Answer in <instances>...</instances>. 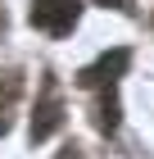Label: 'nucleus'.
Returning a JSON list of instances; mask_svg holds the SVG:
<instances>
[{"label":"nucleus","instance_id":"7ed1b4c3","mask_svg":"<svg viewBox=\"0 0 154 159\" xmlns=\"http://www.w3.org/2000/svg\"><path fill=\"white\" fill-rule=\"evenodd\" d=\"M127 68H131V50H127V46L104 50L91 68H82V73H77V86H86V91H95V86H113Z\"/></svg>","mask_w":154,"mask_h":159},{"label":"nucleus","instance_id":"f03ea898","mask_svg":"<svg viewBox=\"0 0 154 159\" xmlns=\"http://www.w3.org/2000/svg\"><path fill=\"white\" fill-rule=\"evenodd\" d=\"M27 18H32V27L50 32V37H68L77 27V0H32Z\"/></svg>","mask_w":154,"mask_h":159},{"label":"nucleus","instance_id":"0eeeda50","mask_svg":"<svg viewBox=\"0 0 154 159\" xmlns=\"http://www.w3.org/2000/svg\"><path fill=\"white\" fill-rule=\"evenodd\" d=\"M150 23H154V18H150Z\"/></svg>","mask_w":154,"mask_h":159},{"label":"nucleus","instance_id":"20e7f679","mask_svg":"<svg viewBox=\"0 0 154 159\" xmlns=\"http://www.w3.org/2000/svg\"><path fill=\"white\" fill-rule=\"evenodd\" d=\"M18 91H23V77L18 73H0V136L9 132L14 105H18Z\"/></svg>","mask_w":154,"mask_h":159},{"label":"nucleus","instance_id":"f257e3e1","mask_svg":"<svg viewBox=\"0 0 154 159\" xmlns=\"http://www.w3.org/2000/svg\"><path fill=\"white\" fill-rule=\"evenodd\" d=\"M59 123H64V100H59V82L55 77H41V100H36V109H32V127H27V136H32V146L36 141H46V136L59 132Z\"/></svg>","mask_w":154,"mask_h":159},{"label":"nucleus","instance_id":"423d86ee","mask_svg":"<svg viewBox=\"0 0 154 159\" xmlns=\"http://www.w3.org/2000/svg\"><path fill=\"white\" fill-rule=\"evenodd\" d=\"M100 5H113V9H127L131 0H100Z\"/></svg>","mask_w":154,"mask_h":159},{"label":"nucleus","instance_id":"39448f33","mask_svg":"<svg viewBox=\"0 0 154 159\" xmlns=\"http://www.w3.org/2000/svg\"><path fill=\"white\" fill-rule=\"evenodd\" d=\"M55 159H82V150H77V146H64V150H59Z\"/></svg>","mask_w":154,"mask_h":159}]
</instances>
